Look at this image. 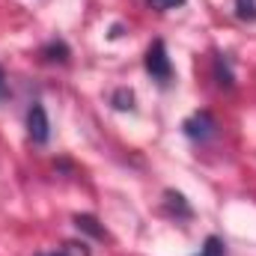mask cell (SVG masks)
<instances>
[{
	"label": "cell",
	"mask_w": 256,
	"mask_h": 256,
	"mask_svg": "<svg viewBox=\"0 0 256 256\" xmlns=\"http://www.w3.org/2000/svg\"><path fill=\"white\" fill-rule=\"evenodd\" d=\"M110 102H114V108H120V110H134V92L131 90H116L114 96H110Z\"/></svg>",
	"instance_id": "cell-5"
},
{
	"label": "cell",
	"mask_w": 256,
	"mask_h": 256,
	"mask_svg": "<svg viewBox=\"0 0 256 256\" xmlns=\"http://www.w3.org/2000/svg\"><path fill=\"white\" fill-rule=\"evenodd\" d=\"M214 72H218V78H220V80H218L220 86H232V74H230V68H226V63H224L220 57L214 60Z\"/></svg>",
	"instance_id": "cell-9"
},
{
	"label": "cell",
	"mask_w": 256,
	"mask_h": 256,
	"mask_svg": "<svg viewBox=\"0 0 256 256\" xmlns=\"http://www.w3.org/2000/svg\"><path fill=\"white\" fill-rule=\"evenodd\" d=\"M146 72H149L158 84H167V80L173 78V63H170L167 48H164V42H161V39H158V42H152V48L146 51Z\"/></svg>",
	"instance_id": "cell-1"
},
{
	"label": "cell",
	"mask_w": 256,
	"mask_h": 256,
	"mask_svg": "<svg viewBox=\"0 0 256 256\" xmlns=\"http://www.w3.org/2000/svg\"><path fill=\"white\" fill-rule=\"evenodd\" d=\"M45 54H48V60H66L68 57V48H66L63 42H51L45 48Z\"/></svg>",
	"instance_id": "cell-10"
},
{
	"label": "cell",
	"mask_w": 256,
	"mask_h": 256,
	"mask_svg": "<svg viewBox=\"0 0 256 256\" xmlns=\"http://www.w3.org/2000/svg\"><path fill=\"white\" fill-rule=\"evenodd\" d=\"M27 134H30V140L33 143H48V137H51V122H48V114H45V108L42 104H33L30 110H27Z\"/></svg>",
	"instance_id": "cell-2"
},
{
	"label": "cell",
	"mask_w": 256,
	"mask_h": 256,
	"mask_svg": "<svg viewBox=\"0 0 256 256\" xmlns=\"http://www.w3.org/2000/svg\"><path fill=\"white\" fill-rule=\"evenodd\" d=\"M39 256H63V254H39Z\"/></svg>",
	"instance_id": "cell-13"
},
{
	"label": "cell",
	"mask_w": 256,
	"mask_h": 256,
	"mask_svg": "<svg viewBox=\"0 0 256 256\" xmlns=\"http://www.w3.org/2000/svg\"><path fill=\"white\" fill-rule=\"evenodd\" d=\"M3 90H6V74H3V68H0V96H3Z\"/></svg>",
	"instance_id": "cell-12"
},
{
	"label": "cell",
	"mask_w": 256,
	"mask_h": 256,
	"mask_svg": "<svg viewBox=\"0 0 256 256\" xmlns=\"http://www.w3.org/2000/svg\"><path fill=\"white\" fill-rule=\"evenodd\" d=\"M236 15L242 21H256V0H236Z\"/></svg>",
	"instance_id": "cell-6"
},
{
	"label": "cell",
	"mask_w": 256,
	"mask_h": 256,
	"mask_svg": "<svg viewBox=\"0 0 256 256\" xmlns=\"http://www.w3.org/2000/svg\"><path fill=\"white\" fill-rule=\"evenodd\" d=\"M185 134L191 137V140H208L212 134H214V120H212V114H194L191 120H185Z\"/></svg>",
	"instance_id": "cell-3"
},
{
	"label": "cell",
	"mask_w": 256,
	"mask_h": 256,
	"mask_svg": "<svg viewBox=\"0 0 256 256\" xmlns=\"http://www.w3.org/2000/svg\"><path fill=\"white\" fill-rule=\"evenodd\" d=\"M74 224H78V230H84V232H90V236H96V238H104V230L96 226V224H98L96 218H90V214H78Z\"/></svg>",
	"instance_id": "cell-4"
},
{
	"label": "cell",
	"mask_w": 256,
	"mask_h": 256,
	"mask_svg": "<svg viewBox=\"0 0 256 256\" xmlns=\"http://www.w3.org/2000/svg\"><path fill=\"white\" fill-rule=\"evenodd\" d=\"M152 9H176V6H182L185 0H146Z\"/></svg>",
	"instance_id": "cell-11"
},
{
	"label": "cell",
	"mask_w": 256,
	"mask_h": 256,
	"mask_svg": "<svg viewBox=\"0 0 256 256\" xmlns=\"http://www.w3.org/2000/svg\"><path fill=\"white\" fill-rule=\"evenodd\" d=\"M60 254H63V256H90V250H86V244H84V242H66Z\"/></svg>",
	"instance_id": "cell-8"
},
{
	"label": "cell",
	"mask_w": 256,
	"mask_h": 256,
	"mask_svg": "<svg viewBox=\"0 0 256 256\" xmlns=\"http://www.w3.org/2000/svg\"><path fill=\"white\" fill-rule=\"evenodd\" d=\"M224 254H226V250H224V242H220L218 236H208L206 244H202V250L196 256H224Z\"/></svg>",
	"instance_id": "cell-7"
}]
</instances>
